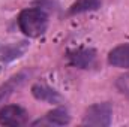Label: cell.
I'll return each instance as SVG.
<instances>
[{
	"mask_svg": "<svg viewBox=\"0 0 129 127\" xmlns=\"http://www.w3.org/2000/svg\"><path fill=\"white\" fill-rule=\"evenodd\" d=\"M18 27L29 37H39L47 32L48 15L41 8L24 9L18 17Z\"/></svg>",
	"mask_w": 129,
	"mask_h": 127,
	"instance_id": "6da1fadb",
	"label": "cell"
},
{
	"mask_svg": "<svg viewBox=\"0 0 129 127\" xmlns=\"http://www.w3.org/2000/svg\"><path fill=\"white\" fill-rule=\"evenodd\" d=\"M113 120V108L110 103H96L92 105L83 118V124L86 126H95V127H107L111 124Z\"/></svg>",
	"mask_w": 129,
	"mask_h": 127,
	"instance_id": "7a4b0ae2",
	"label": "cell"
},
{
	"mask_svg": "<svg viewBox=\"0 0 129 127\" xmlns=\"http://www.w3.org/2000/svg\"><path fill=\"white\" fill-rule=\"evenodd\" d=\"M27 121V112L18 105H8L0 109V124L2 126H23Z\"/></svg>",
	"mask_w": 129,
	"mask_h": 127,
	"instance_id": "3957f363",
	"label": "cell"
},
{
	"mask_svg": "<svg viewBox=\"0 0 129 127\" xmlns=\"http://www.w3.org/2000/svg\"><path fill=\"white\" fill-rule=\"evenodd\" d=\"M108 63L114 67L129 69V43L116 46L108 54Z\"/></svg>",
	"mask_w": 129,
	"mask_h": 127,
	"instance_id": "277c9868",
	"label": "cell"
},
{
	"mask_svg": "<svg viewBox=\"0 0 129 127\" xmlns=\"http://www.w3.org/2000/svg\"><path fill=\"white\" fill-rule=\"evenodd\" d=\"M68 57H69V63L72 66L87 69V67H90L93 64L96 54H95L93 49H77V51L69 52Z\"/></svg>",
	"mask_w": 129,
	"mask_h": 127,
	"instance_id": "5b68a950",
	"label": "cell"
},
{
	"mask_svg": "<svg viewBox=\"0 0 129 127\" xmlns=\"http://www.w3.org/2000/svg\"><path fill=\"white\" fill-rule=\"evenodd\" d=\"M32 93L35 99L41 100V102H47V103H60L62 102V96L59 94L56 90L47 87L45 84H36L32 87Z\"/></svg>",
	"mask_w": 129,
	"mask_h": 127,
	"instance_id": "8992f818",
	"label": "cell"
},
{
	"mask_svg": "<svg viewBox=\"0 0 129 127\" xmlns=\"http://www.w3.org/2000/svg\"><path fill=\"white\" fill-rule=\"evenodd\" d=\"M99 8H101V0H75L69 9V14L77 15V14L92 12V11H96Z\"/></svg>",
	"mask_w": 129,
	"mask_h": 127,
	"instance_id": "52a82bcc",
	"label": "cell"
},
{
	"mask_svg": "<svg viewBox=\"0 0 129 127\" xmlns=\"http://www.w3.org/2000/svg\"><path fill=\"white\" fill-rule=\"evenodd\" d=\"M69 114L64 108H56L54 111L48 112L47 117H45V121L48 124H53V126H64L69 123Z\"/></svg>",
	"mask_w": 129,
	"mask_h": 127,
	"instance_id": "ba28073f",
	"label": "cell"
},
{
	"mask_svg": "<svg viewBox=\"0 0 129 127\" xmlns=\"http://www.w3.org/2000/svg\"><path fill=\"white\" fill-rule=\"evenodd\" d=\"M15 79H17V76H15V78H12L6 85H3V87L0 88V102H2L3 99H6L8 96L12 93V90L15 88Z\"/></svg>",
	"mask_w": 129,
	"mask_h": 127,
	"instance_id": "9c48e42d",
	"label": "cell"
}]
</instances>
